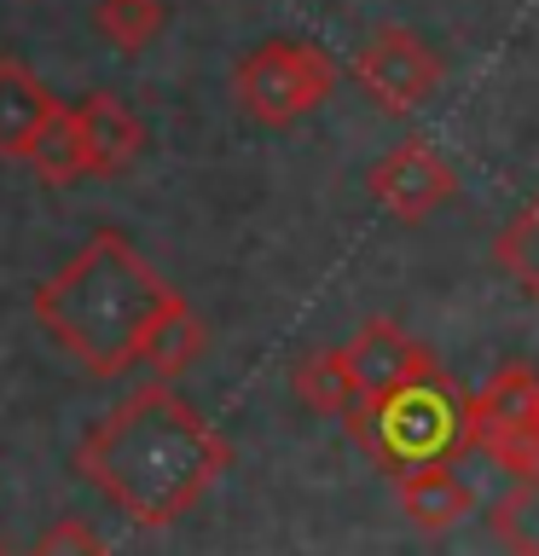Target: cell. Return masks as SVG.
I'll list each match as a JSON object with an SVG mask.
<instances>
[{
  "mask_svg": "<svg viewBox=\"0 0 539 556\" xmlns=\"http://www.w3.org/2000/svg\"><path fill=\"white\" fill-rule=\"evenodd\" d=\"M198 354H203V319L186 307V295H180V302H174L163 319L151 325L139 365H146V371H156V377H180Z\"/></svg>",
  "mask_w": 539,
  "mask_h": 556,
  "instance_id": "5bb4252c",
  "label": "cell"
},
{
  "mask_svg": "<svg viewBox=\"0 0 539 556\" xmlns=\"http://www.w3.org/2000/svg\"><path fill=\"white\" fill-rule=\"evenodd\" d=\"M163 0H99L93 24L116 52H146L156 35H163Z\"/></svg>",
  "mask_w": 539,
  "mask_h": 556,
  "instance_id": "e0dca14e",
  "label": "cell"
},
{
  "mask_svg": "<svg viewBox=\"0 0 539 556\" xmlns=\"http://www.w3.org/2000/svg\"><path fill=\"white\" fill-rule=\"evenodd\" d=\"M493 261H499V273L528 295V302H539V198L499 232Z\"/></svg>",
  "mask_w": 539,
  "mask_h": 556,
  "instance_id": "2e32d148",
  "label": "cell"
},
{
  "mask_svg": "<svg viewBox=\"0 0 539 556\" xmlns=\"http://www.w3.org/2000/svg\"><path fill=\"white\" fill-rule=\"evenodd\" d=\"M337 87V59L313 41H261L243 52L233 70V99L267 128H290V122L313 116Z\"/></svg>",
  "mask_w": 539,
  "mask_h": 556,
  "instance_id": "277c9868",
  "label": "cell"
},
{
  "mask_svg": "<svg viewBox=\"0 0 539 556\" xmlns=\"http://www.w3.org/2000/svg\"><path fill=\"white\" fill-rule=\"evenodd\" d=\"M174 302H180V290L163 285V273L128 238L93 232L82 243V255H70L35 290V319L82 371L122 377L128 365H139L151 325Z\"/></svg>",
  "mask_w": 539,
  "mask_h": 556,
  "instance_id": "7a4b0ae2",
  "label": "cell"
},
{
  "mask_svg": "<svg viewBox=\"0 0 539 556\" xmlns=\"http://www.w3.org/2000/svg\"><path fill=\"white\" fill-rule=\"evenodd\" d=\"M372 198H377L383 215L417 226V220H429L435 208H447L459 198V174H452V163L429 146V139H400V146L372 168Z\"/></svg>",
  "mask_w": 539,
  "mask_h": 556,
  "instance_id": "52a82bcc",
  "label": "cell"
},
{
  "mask_svg": "<svg viewBox=\"0 0 539 556\" xmlns=\"http://www.w3.org/2000/svg\"><path fill=\"white\" fill-rule=\"evenodd\" d=\"M394 498L417 533H452L459 521H469L476 493L452 476V464H424V469H400L394 476Z\"/></svg>",
  "mask_w": 539,
  "mask_h": 556,
  "instance_id": "30bf717a",
  "label": "cell"
},
{
  "mask_svg": "<svg viewBox=\"0 0 539 556\" xmlns=\"http://www.w3.org/2000/svg\"><path fill=\"white\" fill-rule=\"evenodd\" d=\"M24 163H29L35 174H41L47 186H70V180H82V174H87V151H82L76 111H70V104H64V111L47 122V134L29 146V156H24Z\"/></svg>",
  "mask_w": 539,
  "mask_h": 556,
  "instance_id": "9a60e30c",
  "label": "cell"
},
{
  "mask_svg": "<svg viewBox=\"0 0 539 556\" xmlns=\"http://www.w3.org/2000/svg\"><path fill=\"white\" fill-rule=\"evenodd\" d=\"M487 528L511 556H539V469L534 476H511V486L487 510Z\"/></svg>",
  "mask_w": 539,
  "mask_h": 556,
  "instance_id": "4fadbf2b",
  "label": "cell"
},
{
  "mask_svg": "<svg viewBox=\"0 0 539 556\" xmlns=\"http://www.w3.org/2000/svg\"><path fill=\"white\" fill-rule=\"evenodd\" d=\"M469 424H476V446L499 469L534 476L539 469V371L534 365H499L469 394Z\"/></svg>",
  "mask_w": 539,
  "mask_h": 556,
  "instance_id": "5b68a950",
  "label": "cell"
},
{
  "mask_svg": "<svg viewBox=\"0 0 539 556\" xmlns=\"http://www.w3.org/2000/svg\"><path fill=\"white\" fill-rule=\"evenodd\" d=\"M233 446L168 382H146L111 406L76 446V469L134 528H168L226 476Z\"/></svg>",
  "mask_w": 539,
  "mask_h": 556,
  "instance_id": "6da1fadb",
  "label": "cell"
},
{
  "mask_svg": "<svg viewBox=\"0 0 539 556\" xmlns=\"http://www.w3.org/2000/svg\"><path fill=\"white\" fill-rule=\"evenodd\" d=\"M70 111H76L87 174L111 180V174H128L134 168V156L146 151V128H139V116L116 93H87L82 104H70Z\"/></svg>",
  "mask_w": 539,
  "mask_h": 556,
  "instance_id": "9c48e42d",
  "label": "cell"
},
{
  "mask_svg": "<svg viewBox=\"0 0 539 556\" xmlns=\"http://www.w3.org/2000/svg\"><path fill=\"white\" fill-rule=\"evenodd\" d=\"M290 389H296V400H302L308 412H319V417H348L365 400L354 371H348L342 348H319V354H308L290 371Z\"/></svg>",
  "mask_w": 539,
  "mask_h": 556,
  "instance_id": "7c38bea8",
  "label": "cell"
},
{
  "mask_svg": "<svg viewBox=\"0 0 539 556\" xmlns=\"http://www.w3.org/2000/svg\"><path fill=\"white\" fill-rule=\"evenodd\" d=\"M0 556H12V551H7V545H0Z\"/></svg>",
  "mask_w": 539,
  "mask_h": 556,
  "instance_id": "d6986e66",
  "label": "cell"
},
{
  "mask_svg": "<svg viewBox=\"0 0 539 556\" xmlns=\"http://www.w3.org/2000/svg\"><path fill=\"white\" fill-rule=\"evenodd\" d=\"M29 556H111V545H104L82 516H64V521H52V528L41 533V545H35Z\"/></svg>",
  "mask_w": 539,
  "mask_h": 556,
  "instance_id": "ac0fdd59",
  "label": "cell"
},
{
  "mask_svg": "<svg viewBox=\"0 0 539 556\" xmlns=\"http://www.w3.org/2000/svg\"><path fill=\"white\" fill-rule=\"evenodd\" d=\"M342 354H348V371H354V382H360L365 400H372V394H389L394 382H406V377L424 371V365H435L429 348L412 342L394 319H372L365 330H354V337L342 342Z\"/></svg>",
  "mask_w": 539,
  "mask_h": 556,
  "instance_id": "ba28073f",
  "label": "cell"
},
{
  "mask_svg": "<svg viewBox=\"0 0 539 556\" xmlns=\"http://www.w3.org/2000/svg\"><path fill=\"white\" fill-rule=\"evenodd\" d=\"M354 81L383 116H412L435 87H441V59L429 52L424 35L412 29H377L354 59Z\"/></svg>",
  "mask_w": 539,
  "mask_h": 556,
  "instance_id": "8992f818",
  "label": "cell"
},
{
  "mask_svg": "<svg viewBox=\"0 0 539 556\" xmlns=\"http://www.w3.org/2000/svg\"><path fill=\"white\" fill-rule=\"evenodd\" d=\"M59 111L64 104L47 93V81H35L17 59H0V156H29Z\"/></svg>",
  "mask_w": 539,
  "mask_h": 556,
  "instance_id": "8fae6325",
  "label": "cell"
},
{
  "mask_svg": "<svg viewBox=\"0 0 539 556\" xmlns=\"http://www.w3.org/2000/svg\"><path fill=\"white\" fill-rule=\"evenodd\" d=\"M342 424L389 476L424 469V464H452L459 452L476 446L469 394H459V382H452L441 365H424L417 377L394 382L389 394L360 400Z\"/></svg>",
  "mask_w": 539,
  "mask_h": 556,
  "instance_id": "3957f363",
  "label": "cell"
}]
</instances>
